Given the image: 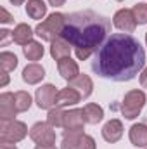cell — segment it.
<instances>
[{"mask_svg": "<svg viewBox=\"0 0 147 149\" xmlns=\"http://www.w3.org/2000/svg\"><path fill=\"white\" fill-rule=\"evenodd\" d=\"M0 68L2 71H14L17 68V57L12 52H2L0 54Z\"/></svg>", "mask_w": 147, "mask_h": 149, "instance_id": "obj_23", "label": "cell"}, {"mask_svg": "<svg viewBox=\"0 0 147 149\" xmlns=\"http://www.w3.org/2000/svg\"><path fill=\"white\" fill-rule=\"evenodd\" d=\"M16 114H17V109H16V104H14V94L3 92L0 95V121L14 120Z\"/></svg>", "mask_w": 147, "mask_h": 149, "instance_id": "obj_10", "label": "cell"}, {"mask_svg": "<svg viewBox=\"0 0 147 149\" xmlns=\"http://www.w3.org/2000/svg\"><path fill=\"white\" fill-rule=\"evenodd\" d=\"M14 104H16L17 113L28 111L30 106H31V95L28 92H24V90H19V92L14 94Z\"/></svg>", "mask_w": 147, "mask_h": 149, "instance_id": "obj_22", "label": "cell"}, {"mask_svg": "<svg viewBox=\"0 0 147 149\" xmlns=\"http://www.w3.org/2000/svg\"><path fill=\"white\" fill-rule=\"evenodd\" d=\"M28 135V128L23 121L17 120H7L0 121V139L9 142H19Z\"/></svg>", "mask_w": 147, "mask_h": 149, "instance_id": "obj_5", "label": "cell"}, {"mask_svg": "<svg viewBox=\"0 0 147 149\" xmlns=\"http://www.w3.org/2000/svg\"><path fill=\"white\" fill-rule=\"evenodd\" d=\"M71 43L68 42V40H64V38H57V40H54L52 42V45H50V56L55 59V61H61V59H64V57H69L71 56V47H69Z\"/></svg>", "mask_w": 147, "mask_h": 149, "instance_id": "obj_17", "label": "cell"}, {"mask_svg": "<svg viewBox=\"0 0 147 149\" xmlns=\"http://www.w3.org/2000/svg\"><path fill=\"white\" fill-rule=\"evenodd\" d=\"M30 137L37 142L38 146H54L55 144V132L54 127L43 121H38L31 127Z\"/></svg>", "mask_w": 147, "mask_h": 149, "instance_id": "obj_6", "label": "cell"}, {"mask_svg": "<svg viewBox=\"0 0 147 149\" xmlns=\"http://www.w3.org/2000/svg\"><path fill=\"white\" fill-rule=\"evenodd\" d=\"M81 111H83V120H85V123H88V125H97V123H101L102 118H104V109H102L99 104H87Z\"/></svg>", "mask_w": 147, "mask_h": 149, "instance_id": "obj_18", "label": "cell"}, {"mask_svg": "<svg viewBox=\"0 0 147 149\" xmlns=\"http://www.w3.org/2000/svg\"><path fill=\"white\" fill-rule=\"evenodd\" d=\"M0 45H5V43H7V40H9V38H12V31H7V30H2V31H0Z\"/></svg>", "mask_w": 147, "mask_h": 149, "instance_id": "obj_29", "label": "cell"}, {"mask_svg": "<svg viewBox=\"0 0 147 149\" xmlns=\"http://www.w3.org/2000/svg\"><path fill=\"white\" fill-rule=\"evenodd\" d=\"M59 90H55V87L52 83L42 85L40 88H37L35 94V102L40 109H52L55 106V99H57Z\"/></svg>", "mask_w": 147, "mask_h": 149, "instance_id": "obj_7", "label": "cell"}, {"mask_svg": "<svg viewBox=\"0 0 147 149\" xmlns=\"http://www.w3.org/2000/svg\"><path fill=\"white\" fill-rule=\"evenodd\" d=\"M43 76H45L43 66L35 64V63H33V64H28V66L23 70V81L28 83V85H35L38 81H42Z\"/></svg>", "mask_w": 147, "mask_h": 149, "instance_id": "obj_15", "label": "cell"}, {"mask_svg": "<svg viewBox=\"0 0 147 149\" xmlns=\"http://www.w3.org/2000/svg\"><path fill=\"white\" fill-rule=\"evenodd\" d=\"M146 104V94L142 90H130L121 104V113L126 120H135Z\"/></svg>", "mask_w": 147, "mask_h": 149, "instance_id": "obj_4", "label": "cell"}, {"mask_svg": "<svg viewBox=\"0 0 147 149\" xmlns=\"http://www.w3.org/2000/svg\"><path fill=\"white\" fill-rule=\"evenodd\" d=\"M23 54L28 61H40L43 57V47H42L40 42L33 40V42H30L28 45L23 47Z\"/></svg>", "mask_w": 147, "mask_h": 149, "instance_id": "obj_21", "label": "cell"}, {"mask_svg": "<svg viewBox=\"0 0 147 149\" xmlns=\"http://www.w3.org/2000/svg\"><path fill=\"white\" fill-rule=\"evenodd\" d=\"M146 43H147V33H146Z\"/></svg>", "mask_w": 147, "mask_h": 149, "instance_id": "obj_36", "label": "cell"}, {"mask_svg": "<svg viewBox=\"0 0 147 149\" xmlns=\"http://www.w3.org/2000/svg\"><path fill=\"white\" fill-rule=\"evenodd\" d=\"M26 12L31 19H43L47 14V5L43 0H28Z\"/></svg>", "mask_w": 147, "mask_h": 149, "instance_id": "obj_20", "label": "cell"}, {"mask_svg": "<svg viewBox=\"0 0 147 149\" xmlns=\"http://www.w3.org/2000/svg\"><path fill=\"white\" fill-rule=\"evenodd\" d=\"M35 149H55V144L54 146H37Z\"/></svg>", "mask_w": 147, "mask_h": 149, "instance_id": "obj_35", "label": "cell"}, {"mask_svg": "<svg viewBox=\"0 0 147 149\" xmlns=\"http://www.w3.org/2000/svg\"><path fill=\"white\" fill-rule=\"evenodd\" d=\"M140 85H142L144 88H147V66H146V70L140 73Z\"/></svg>", "mask_w": 147, "mask_h": 149, "instance_id": "obj_30", "label": "cell"}, {"mask_svg": "<svg viewBox=\"0 0 147 149\" xmlns=\"http://www.w3.org/2000/svg\"><path fill=\"white\" fill-rule=\"evenodd\" d=\"M69 87H73L74 90L80 92L81 99H87L94 90V83H92V78L88 74H78L76 78L69 81Z\"/></svg>", "mask_w": 147, "mask_h": 149, "instance_id": "obj_14", "label": "cell"}, {"mask_svg": "<svg viewBox=\"0 0 147 149\" xmlns=\"http://www.w3.org/2000/svg\"><path fill=\"white\" fill-rule=\"evenodd\" d=\"M111 31V21L95 10H78L66 16L62 38L74 47L80 61L88 59L101 47Z\"/></svg>", "mask_w": 147, "mask_h": 149, "instance_id": "obj_2", "label": "cell"}, {"mask_svg": "<svg viewBox=\"0 0 147 149\" xmlns=\"http://www.w3.org/2000/svg\"><path fill=\"white\" fill-rule=\"evenodd\" d=\"M146 64V52L140 42L128 33H114L97 49L92 70L102 78L130 81Z\"/></svg>", "mask_w": 147, "mask_h": 149, "instance_id": "obj_1", "label": "cell"}, {"mask_svg": "<svg viewBox=\"0 0 147 149\" xmlns=\"http://www.w3.org/2000/svg\"><path fill=\"white\" fill-rule=\"evenodd\" d=\"M130 142L137 148L147 146V125L146 123H135L130 128Z\"/></svg>", "mask_w": 147, "mask_h": 149, "instance_id": "obj_16", "label": "cell"}, {"mask_svg": "<svg viewBox=\"0 0 147 149\" xmlns=\"http://www.w3.org/2000/svg\"><path fill=\"white\" fill-rule=\"evenodd\" d=\"M118 2H123V0H118Z\"/></svg>", "mask_w": 147, "mask_h": 149, "instance_id": "obj_37", "label": "cell"}, {"mask_svg": "<svg viewBox=\"0 0 147 149\" xmlns=\"http://www.w3.org/2000/svg\"><path fill=\"white\" fill-rule=\"evenodd\" d=\"M2 149H17L16 142H9V141H2Z\"/></svg>", "mask_w": 147, "mask_h": 149, "instance_id": "obj_31", "label": "cell"}, {"mask_svg": "<svg viewBox=\"0 0 147 149\" xmlns=\"http://www.w3.org/2000/svg\"><path fill=\"white\" fill-rule=\"evenodd\" d=\"M7 83H9V74H7V71H2V83H0V85L5 87Z\"/></svg>", "mask_w": 147, "mask_h": 149, "instance_id": "obj_33", "label": "cell"}, {"mask_svg": "<svg viewBox=\"0 0 147 149\" xmlns=\"http://www.w3.org/2000/svg\"><path fill=\"white\" fill-rule=\"evenodd\" d=\"M81 134H74V132H64V139L61 149H76L78 148V141H80Z\"/></svg>", "mask_w": 147, "mask_h": 149, "instance_id": "obj_25", "label": "cell"}, {"mask_svg": "<svg viewBox=\"0 0 147 149\" xmlns=\"http://www.w3.org/2000/svg\"><path fill=\"white\" fill-rule=\"evenodd\" d=\"M0 23H3V24H7V23H12V16L3 9V7H0Z\"/></svg>", "mask_w": 147, "mask_h": 149, "instance_id": "obj_28", "label": "cell"}, {"mask_svg": "<svg viewBox=\"0 0 147 149\" xmlns=\"http://www.w3.org/2000/svg\"><path fill=\"white\" fill-rule=\"evenodd\" d=\"M76 149H97V146H95L94 137H90V135H87V134H81Z\"/></svg>", "mask_w": 147, "mask_h": 149, "instance_id": "obj_27", "label": "cell"}, {"mask_svg": "<svg viewBox=\"0 0 147 149\" xmlns=\"http://www.w3.org/2000/svg\"><path fill=\"white\" fill-rule=\"evenodd\" d=\"M47 123L52 125L54 128L62 127V123H64V111H61V108H52V109H49Z\"/></svg>", "mask_w": 147, "mask_h": 149, "instance_id": "obj_24", "label": "cell"}, {"mask_svg": "<svg viewBox=\"0 0 147 149\" xmlns=\"http://www.w3.org/2000/svg\"><path fill=\"white\" fill-rule=\"evenodd\" d=\"M133 16L137 19V24H147V3L140 2L137 5H133Z\"/></svg>", "mask_w": 147, "mask_h": 149, "instance_id": "obj_26", "label": "cell"}, {"mask_svg": "<svg viewBox=\"0 0 147 149\" xmlns=\"http://www.w3.org/2000/svg\"><path fill=\"white\" fill-rule=\"evenodd\" d=\"M49 3H50V5H54V7H61V5H64V3H66V0H49Z\"/></svg>", "mask_w": 147, "mask_h": 149, "instance_id": "obj_32", "label": "cell"}, {"mask_svg": "<svg viewBox=\"0 0 147 149\" xmlns=\"http://www.w3.org/2000/svg\"><path fill=\"white\" fill-rule=\"evenodd\" d=\"M112 23L119 31H125V33H133L137 28V19H135L132 9H119L114 14Z\"/></svg>", "mask_w": 147, "mask_h": 149, "instance_id": "obj_8", "label": "cell"}, {"mask_svg": "<svg viewBox=\"0 0 147 149\" xmlns=\"http://www.w3.org/2000/svg\"><path fill=\"white\" fill-rule=\"evenodd\" d=\"M64 24H66V16L61 12H52L45 21H42L35 28V35H38L45 42H54L62 37Z\"/></svg>", "mask_w": 147, "mask_h": 149, "instance_id": "obj_3", "label": "cell"}, {"mask_svg": "<svg viewBox=\"0 0 147 149\" xmlns=\"http://www.w3.org/2000/svg\"><path fill=\"white\" fill-rule=\"evenodd\" d=\"M33 30L28 26V24H24V23H21V24H17L16 28H14V31H12V40L16 42V43H19V45H28L30 42H33L31 38H33Z\"/></svg>", "mask_w": 147, "mask_h": 149, "instance_id": "obj_19", "label": "cell"}, {"mask_svg": "<svg viewBox=\"0 0 147 149\" xmlns=\"http://www.w3.org/2000/svg\"><path fill=\"white\" fill-rule=\"evenodd\" d=\"M24 2H26V0H10V3H12V5H23Z\"/></svg>", "mask_w": 147, "mask_h": 149, "instance_id": "obj_34", "label": "cell"}, {"mask_svg": "<svg viewBox=\"0 0 147 149\" xmlns=\"http://www.w3.org/2000/svg\"><path fill=\"white\" fill-rule=\"evenodd\" d=\"M83 111L81 109H69L64 111V123L62 128L64 132H74V134H83Z\"/></svg>", "mask_w": 147, "mask_h": 149, "instance_id": "obj_9", "label": "cell"}, {"mask_svg": "<svg viewBox=\"0 0 147 149\" xmlns=\"http://www.w3.org/2000/svg\"><path fill=\"white\" fill-rule=\"evenodd\" d=\"M102 137L107 142H118L123 137V123L119 120H109L104 127H102Z\"/></svg>", "mask_w": 147, "mask_h": 149, "instance_id": "obj_11", "label": "cell"}, {"mask_svg": "<svg viewBox=\"0 0 147 149\" xmlns=\"http://www.w3.org/2000/svg\"><path fill=\"white\" fill-rule=\"evenodd\" d=\"M57 70H59V74H61L64 80H68V81H71L73 78H76V76L80 74L78 63L71 59V56H69V57H64V59H61V61H57Z\"/></svg>", "mask_w": 147, "mask_h": 149, "instance_id": "obj_13", "label": "cell"}, {"mask_svg": "<svg viewBox=\"0 0 147 149\" xmlns=\"http://www.w3.org/2000/svg\"><path fill=\"white\" fill-rule=\"evenodd\" d=\"M81 101V95L78 90H74L73 87H66L62 90H59L57 99H55V108H64V106H74Z\"/></svg>", "mask_w": 147, "mask_h": 149, "instance_id": "obj_12", "label": "cell"}]
</instances>
